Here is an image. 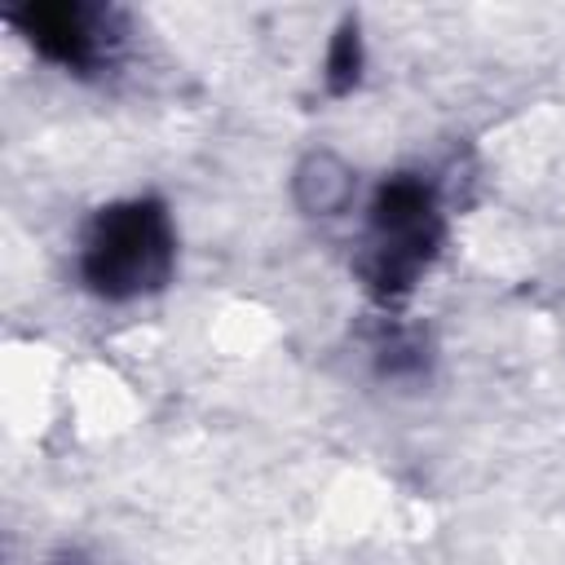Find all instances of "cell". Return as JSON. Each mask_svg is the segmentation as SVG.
Instances as JSON below:
<instances>
[{
    "label": "cell",
    "mask_w": 565,
    "mask_h": 565,
    "mask_svg": "<svg viewBox=\"0 0 565 565\" xmlns=\"http://www.w3.org/2000/svg\"><path fill=\"white\" fill-rule=\"evenodd\" d=\"M322 75H327V88H331L335 97L353 93V84H358V75H362V40H358V22H344V26L335 31V40H331V49H327V66H322Z\"/></svg>",
    "instance_id": "cell-4"
},
{
    "label": "cell",
    "mask_w": 565,
    "mask_h": 565,
    "mask_svg": "<svg viewBox=\"0 0 565 565\" xmlns=\"http://www.w3.org/2000/svg\"><path fill=\"white\" fill-rule=\"evenodd\" d=\"M75 269L84 291L110 305L163 291L177 269V230L168 207L150 194L97 207L79 234Z\"/></svg>",
    "instance_id": "cell-1"
},
{
    "label": "cell",
    "mask_w": 565,
    "mask_h": 565,
    "mask_svg": "<svg viewBox=\"0 0 565 565\" xmlns=\"http://www.w3.org/2000/svg\"><path fill=\"white\" fill-rule=\"evenodd\" d=\"M9 26L53 66L66 75H93L110 62L119 44V18L102 4L79 0H53V4H22L4 13Z\"/></svg>",
    "instance_id": "cell-3"
},
{
    "label": "cell",
    "mask_w": 565,
    "mask_h": 565,
    "mask_svg": "<svg viewBox=\"0 0 565 565\" xmlns=\"http://www.w3.org/2000/svg\"><path fill=\"white\" fill-rule=\"evenodd\" d=\"M441 243V203L437 185L424 181L419 172H397L388 177L366 216V256H362V278L380 300H397L415 287L424 265L433 260Z\"/></svg>",
    "instance_id": "cell-2"
}]
</instances>
